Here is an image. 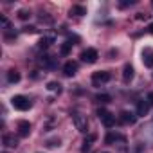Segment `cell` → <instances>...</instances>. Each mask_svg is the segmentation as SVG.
Segmentation results:
<instances>
[{"label": "cell", "instance_id": "cell-27", "mask_svg": "<svg viewBox=\"0 0 153 153\" xmlns=\"http://www.w3.org/2000/svg\"><path fill=\"white\" fill-rule=\"evenodd\" d=\"M148 31H149V33L153 34V24H149V25H148Z\"/></svg>", "mask_w": 153, "mask_h": 153}, {"label": "cell", "instance_id": "cell-17", "mask_svg": "<svg viewBox=\"0 0 153 153\" xmlns=\"http://www.w3.org/2000/svg\"><path fill=\"white\" fill-rule=\"evenodd\" d=\"M105 140H106V144H112V142H115V140H124V137L119 135V133H108Z\"/></svg>", "mask_w": 153, "mask_h": 153}, {"label": "cell", "instance_id": "cell-9", "mask_svg": "<svg viewBox=\"0 0 153 153\" xmlns=\"http://www.w3.org/2000/svg\"><path fill=\"white\" fill-rule=\"evenodd\" d=\"M131 78H133V67L131 65H124V68H123V81L130 83Z\"/></svg>", "mask_w": 153, "mask_h": 153}, {"label": "cell", "instance_id": "cell-12", "mask_svg": "<svg viewBox=\"0 0 153 153\" xmlns=\"http://www.w3.org/2000/svg\"><path fill=\"white\" fill-rule=\"evenodd\" d=\"M149 112V103L148 101H139L137 105V115H146Z\"/></svg>", "mask_w": 153, "mask_h": 153}, {"label": "cell", "instance_id": "cell-13", "mask_svg": "<svg viewBox=\"0 0 153 153\" xmlns=\"http://www.w3.org/2000/svg\"><path fill=\"white\" fill-rule=\"evenodd\" d=\"M94 140H96V135H94V133H92V135H88V139H85V140H83L81 151H83V153H87V151L90 149V146H92V142H94Z\"/></svg>", "mask_w": 153, "mask_h": 153}, {"label": "cell", "instance_id": "cell-1", "mask_svg": "<svg viewBox=\"0 0 153 153\" xmlns=\"http://www.w3.org/2000/svg\"><path fill=\"white\" fill-rule=\"evenodd\" d=\"M72 123H74V126H76V130H78V131H81V133H87L88 131V121H87L85 115L74 114L72 115Z\"/></svg>", "mask_w": 153, "mask_h": 153}, {"label": "cell", "instance_id": "cell-3", "mask_svg": "<svg viewBox=\"0 0 153 153\" xmlns=\"http://www.w3.org/2000/svg\"><path fill=\"white\" fill-rule=\"evenodd\" d=\"M11 105L16 108V110H29L31 108V101L27 99V97H24V96H15L13 99H11Z\"/></svg>", "mask_w": 153, "mask_h": 153}, {"label": "cell", "instance_id": "cell-8", "mask_svg": "<svg viewBox=\"0 0 153 153\" xmlns=\"http://www.w3.org/2000/svg\"><path fill=\"white\" fill-rule=\"evenodd\" d=\"M119 121H121L123 124H133V123H135V115H133L131 112H126V110H124V112L119 114Z\"/></svg>", "mask_w": 153, "mask_h": 153}, {"label": "cell", "instance_id": "cell-23", "mask_svg": "<svg viewBox=\"0 0 153 153\" xmlns=\"http://www.w3.org/2000/svg\"><path fill=\"white\" fill-rule=\"evenodd\" d=\"M47 146H49V148H54V146H59V140H51V142H47Z\"/></svg>", "mask_w": 153, "mask_h": 153}, {"label": "cell", "instance_id": "cell-10", "mask_svg": "<svg viewBox=\"0 0 153 153\" xmlns=\"http://www.w3.org/2000/svg\"><path fill=\"white\" fill-rule=\"evenodd\" d=\"M2 142H4L7 148H16V146H18V140H16L15 135H11V133H6V135L2 137Z\"/></svg>", "mask_w": 153, "mask_h": 153}, {"label": "cell", "instance_id": "cell-20", "mask_svg": "<svg viewBox=\"0 0 153 153\" xmlns=\"http://www.w3.org/2000/svg\"><path fill=\"white\" fill-rule=\"evenodd\" d=\"M29 16H31V13H29V11H25V9H22V11L18 13V18H20V20H27Z\"/></svg>", "mask_w": 153, "mask_h": 153}, {"label": "cell", "instance_id": "cell-15", "mask_svg": "<svg viewBox=\"0 0 153 153\" xmlns=\"http://www.w3.org/2000/svg\"><path fill=\"white\" fill-rule=\"evenodd\" d=\"M51 43H54V38H52V36H45V38H42V40L38 42V47H40V49H47Z\"/></svg>", "mask_w": 153, "mask_h": 153}, {"label": "cell", "instance_id": "cell-7", "mask_svg": "<svg viewBox=\"0 0 153 153\" xmlns=\"http://www.w3.org/2000/svg\"><path fill=\"white\" fill-rule=\"evenodd\" d=\"M76 72H78V63L76 61H67L63 65V74L65 76H74Z\"/></svg>", "mask_w": 153, "mask_h": 153}, {"label": "cell", "instance_id": "cell-14", "mask_svg": "<svg viewBox=\"0 0 153 153\" xmlns=\"http://www.w3.org/2000/svg\"><path fill=\"white\" fill-rule=\"evenodd\" d=\"M70 15H74V16H83V15H87V9L83 6H74L70 9Z\"/></svg>", "mask_w": 153, "mask_h": 153}, {"label": "cell", "instance_id": "cell-4", "mask_svg": "<svg viewBox=\"0 0 153 153\" xmlns=\"http://www.w3.org/2000/svg\"><path fill=\"white\" fill-rule=\"evenodd\" d=\"M108 79H110V72H106V70H99V72H94L92 74V83H94V87H99V85L106 83Z\"/></svg>", "mask_w": 153, "mask_h": 153}, {"label": "cell", "instance_id": "cell-18", "mask_svg": "<svg viewBox=\"0 0 153 153\" xmlns=\"http://www.w3.org/2000/svg\"><path fill=\"white\" fill-rule=\"evenodd\" d=\"M96 101H97V103H101V105H106V103H110V101H112V97H110L108 94H99V96H96Z\"/></svg>", "mask_w": 153, "mask_h": 153}, {"label": "cell", "instance_id": "cell-24", "mask_svg": "<svg viewBox=\"0 0 153 153\" xmlns=\"http://www.w3.org/2000/svg\"><path fill=\"white\" fill-rule=\"evenodd\" d=\"M146 101H148L149 105H153V92H149V94H148V97H146Z\"/></svg>", "mask_w": 153, "mask_h": 153}, {"label": "cell", "instance_id": "cell-11", "mask_svg": "<svg viewBox=\"0 0 153 153\" xmlns=\"http://www.w3.org/2000/svg\"><path fill=\"white\" fill-rule=\"evenodd\" d=\"M29 131H31V124H29L27 121H20V123H18V133H20L22 137H27Z\"/></svg>", "mask_w": 153, "mask_h": 153}, {"label": "cell", "instance_id": "cell-5", "mask_svg": "<svg viewBox=\"0 0 153 153\" xmlns=\"http://www.w3.org/2000/svg\"><path fill=\"white\" fill-rule=\"evenodd\" d=\"M97 58H99V54H97L96 49H87V51H83V54H81V59L87 61V63H96Z\"/></svg>", "mask_w": 153, "mask_h": 153}, {"label": "cell", "instance_id": "cell-6", "mask_svg": "<svg viewBox=\"0 0 153 153\" xmlns=\"http://www.w3.org/2000/svg\"><path fill=\"white\" fill-rule=\"evenodd\" d=\"M142 63L146 65V67H153V49H149V47H146L144 51H142Z\"/></svg>", "mask_w": 153, "mask_h": 153}, {"label": "cell", "instance_id": "cell-2", "mask_svg": "<svg viewBox=\"0 0 153 153\" xmlns=\"http://www.w3.org/2000/svg\"><path fill=\"white\" fill-rule=\"evenodd\" d=\"M97 117L101 119V123L106 126V128H112L115 124V115H112L110 112H106L105 108H99L97 110Z\"/></svg>", "mask_w": 153, "mask_h": 153}, {"label": "cell", "instance_id": "cell-25", "mask_svg": "<svg viewBox=\"0 0 153 153\" xmlns=\"http://www.w3.org/2000/svg\"><path fill=\"white\" fill-rule=\"evenodd\" d=\"M34 31H36V29L31 27V25H29V27H24V33H34Z\"/></svg>", "mask_w": 153, "mask_h": 153}, {"label": "cell", "instance_id": "cell-22", "mask_svg": "<svg viewBox=\"0 0 153 153\" xmlns=\"http://www.w3.org/2000/svg\"><path fill=\"white\" fill-rule=\"evenodd\" d=\"M0 22H2V25H4V27H9V22H7V18H6V16H0Z\"/></svg>", "mask_w": 153, "mask_h": 153}, {"label": "cell", "instance_id": "cell-19", "mask_svg": "<svg viewBox=\"0 0 153 153\" xmlns=\"http://www.w3.org/2000/svg\"><path fill=\"white\" fill-rule=\"evenodd\" d=\"M70 45H72V43H68V42L61 45V54H63V56H67V54L70 52Z\"/></svg>", "mask_w": 153, "mask_h": 153}, {"label": "cell", "instance_id": "cell-26", "mask_svg": "<svg viewBox=\"0 0 153 153\" xmlns=\"http://www.w3.org/2000/svg\"><path fill=\"white\" fill-rule=\"evenodd\" d=\"M146 18H148V15H142V13L137 15V20H146Z\"/></svg>", "mask_w": 153, "mask_h": 153}, {"label": "cell", "instance_id": "cell-21", "mask_svg": "<svg viewBox=\"0 0 153 153\" xmlns=\"http://www.w3.org/2000/svg\"><path fill=\"white\" fill-rule=\"evenodd\" d=\"M47 88H49V90H58V92H59V83H56V81H51V83L47 85Z\"/></svg>", "mask_w": 153, "mask_h": 153}, {"label": "cell", "instance_id": "cell-16", "mask_svg": "<svg viewBox=\"0 0 153 153\" xmlns=\"http://www.w3.org/2000/svg\"><path fill=\"white\" fill-rule=\"evenodd\" d=\"M7 81H9V83H18V81H20V74H18L16 70H9V72H7Z\"/></svg>", "mask_w": 153, "mask_h": 153}]
</instances>
